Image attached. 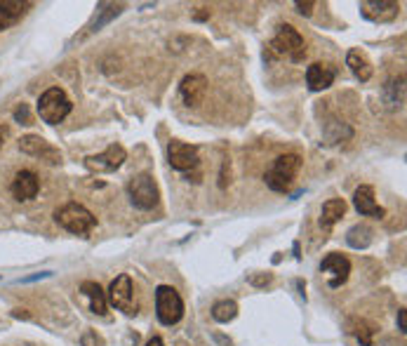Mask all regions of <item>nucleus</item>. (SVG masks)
Instances as JSON below:
<instances>
[{
    "instance_id": "ddd939ff",
    "label": "nucleus",
    "mask_w": 407,
    "mask_h": 346,
    "mask_svg": "<svg viewBox=\"0 0 407 346\" xmlns=\"http://www.w3.org/2000/svg\"><path fill=\"white\" fill-rule=\"evenodd\" d=\"M337 78V66L328 62H316L306 69V85L311 92H323L335 83Z\"/></svg>"
},
{
    "instance_id": "6ab92c4d",
    "label": "nucleus",
    "mask_w": 407,
    "mask_h": 346,
    "mask_svg": "<svg viewBox=\"0 0 407 346\" xmlns=\"http://www.w3.org/2000/svg\"><path fill=\"white\" fill-rule=\"evenodd\" d=\"M346 66H349L351 73H354L361 83H368V80L372 78V64L361 50H351L349 54H346Z\"/></svg>"
},
{
    "instance_id": "473e14b6",
    "label": "nucleus",
    "mask_w": 407,
    "mask_h": 346,
    "mask_svg": "<svg viewBox=\"0 0 407 346\" xmlns=\"http://www.w3.org/2000/svg\"><path fill=\"white\" fill-rule=\"evenodd\" d=\"M146 346H165V344H162V339H160V337H151V339H148V342H146Z\"/></svg>"
},
{
    "instance_id": "f3484780",
    "label": "nucleus",
    "mask_w": 407,
    "mask_h": 346,
    "mask_svg": "<svg viewBox=\"0 0 407 346\" xmlns=\"http://www.w3.org/2000/svg\"><path fill=\"white\" fill-rule=\"evenodd\" d=\"M29 3H19V0H0V33L15 26L19 19L26 15Z\"/></svg>"
},
{
    "instance_id": "1a4fd4ad",
    "label": "nucleus",
    "mask_w": 407,
    "mask_h": 346,
    "mask_svg": "<svg viewBox=\"0 0 407 346\" xmlns=\"http://www.w3.org/2000/svg\"><path fill=\"white\" fill-rule=\"evenodd\" d=\"M127 151L120 144H111L106 151H101L97 155H87L85 167L92 169V172H115L120 165L125 162Z\"/></svg>"
},
{
    "instance_id": "aec40b11",
    "label": "nucleus",
    "mask_w": 407,
    "mask_h": 346,
    "mask_svg": "<svg viewBox=\"0 0 407 346\" xmlns=\"http://www.w3.org/2000/svg\"><path fill=\"white\" fill-rule=\"evenodd\" d=\"M346 214V200L344 198H330L328 203H323L321 210V226L325 231H330L335 224Z\"/></svg>"
},
{
    "instance_id": "2eb2a0df",
    "label": "nucleus",
    "mask_w": 407,
    "mask_h": 346,
    "mask_svg": "<svg viewBox=\"0 0 407 346\" xmlns=\"http://www.w3.org/2000/svg\"><path fill=\"white\" fill-rule=\"evenodd\" d=\"M10 191L17 200H22V203L33 200L40 191V181L36 177V172H31V169H22V172H17Z\"/></svg>"
},
{
    "instance_id": "20e7f679",
    "label": "nucleus",
    "mask_w": 407,
    "mask_h": 346,
    "mask_svg": "<svg viewBox=\"0 0 407 346\" xmlns=\"http://www.w3.org/2000/svg\"><path fill=\"white\" fill-rule=\"evenodd\" d=\"M71 108H73L71 99L66 97L62 87H50L38 99V115L47 125H59L71 113Z\"/></svg>"
},
{
    "instance_id": "bb28decb",
    "label": "nucleus",
    "mask_w": 407,
    "mask_h": 346,
    "mask_svg": "<svg viewBox=\"0 0 407 346\" xmlns=\"http://www.w3.org/2000/svg\"><path fill=\"white\" fill-rule=\"evenodd\" d=\"M15 120H17V123H22V125H31V111H29V106H26V104L17 106V108H15Z\"/></svg>"
},
{
    "instance_id": "9b49d317",
    "label": "nucleus",
    "mask_w": 407,
    "mask_h": 346,
    "mask_svg": "<svg viewBox=\"0 0 407 346\" xmlns=\"http://www.w3.org/2000/svg\"><path fill=\"white\" fill-rule=\"evenodd\" d=\"M321 271L323 274H328V285L332 290L342 288V285L349 281V274H351V262L346 260L344 255L339 252H332L323 260L321 264Z\"/></svg>"
},
{
    "instance_id": "39448f33",
    "label": "nucleus",
    "mask_w": 407,
    "mask_h": 346,
    "mask_svg": "<svg viewBox=\"0 0 407 346\" xmlns=\"http://www.w3.org/2000/svg\"><path fill=\"white\" fill-rule=\"evenodd\" d=\"M155 316L162 325H177L184 316V300L169 285L155 288Z\"/></svg>"
},
{
    "instance_id": "f257e3e1",
    "label": "nucleus",
    "mask_w": 407,
    "mask_h": 346,
    "mask_svg": "<svg viewBox=\"0 0 407 346\" xmlns=\"http://www.w3.org/2000/svg\"><path fill=\"white\" fill-rule=\"evenodd\" d=\"M266 57L269 59L285 57V59H290V62H302V59L306 57V43H304V36L290 24L278 26L276 36L271 38V43L266 45Z\"/></svg>"
},
{
    "instance_id": "7ed1b4c3",
    "label": "nucleus",
    "mask_w": 407,
    "mask_h": 346,
    "mask_svg": "<svg viewBox=\"0 0 407 346\" xmlns=\"http://www.w3.org/2000/svg\"><path fill=\"white\" fill-rule=\"evenodd\" d=\"M54 222L59 224L62 229H66L69 233L76 236H85L97 226V217H94L90 210L78 205V203H66L54 212Z\"/></svg>"
},
{
    "instance_id": "0eeeda50",
    "label": "nucleus",
    "mask_w": 407,
    "mask_h": 346,
    "mask_svg": "<svg viewBox=\"0 0 407 346\" xmlns=\"http://www.w3.org/2000/svg\"><path fill=\"white\" fill-rule=\"evenodd\" d=\"M108 304L113 309L123 311L125 316H134L137 314V304H134V293H132V278L127 274H120L108 288Z\"/></svg>"
},
{
    "instance_id": "72a5a7b5",
    "label": "nucleus",
    "mask_w": 407,
    "mask_h": 346,
    "mask_svg": "<svg viewBox=\"0 0 407 346\" xmlns=\"http://www.w3.org/2000/svg\"><path fill=\"white\" fill-rule=\"evenodd\" d=\"M12 316H15V318H29L26 309H15V311H12Z\"/></svg>"
},
{
    "instance_id": "cd10ccee",
    "label": "nucleus",
    "mask_w": 407,
    "mask_h": 346,
    "mask_svg": "<svg viewBox=\"0 0 407 346\" xmlns=\"http://www.w3.org/2000/svg\"><path fill=\"white\" fill-rule=\"evenodd\" d=\"M295 8H297V12H299V15H304V17H311L314 15V8H316V3H302V0H297L295 3Z\"/></svg>"
},
{
    "instance_id": "c85d7f7f",
    "label": "nucleus",
    "mask_w": 407,
    "mask_h": 346,
    "mask_svg": "<svg viewBox=\"0 0 407 346\" xmlns=\"http://www.w3.org/2000/svg\"><path fill=\"white\" fill-rule=\"evenodd\" d=\"M271 281H273V276H271V274H264V276H252V278H250V283H252V285H257V288H261V285H269Z\"/></svg>"
},
{
    "instance_id": "7c9ffc66",
    "label": "nucleus",
    "mask_w": 407,
    "mask_h": 346,
    "mask_svg": "<svg viewBox=\"0 0 407 346\" xmlns=\"http://www.w3.org/2000/svg\"><path fill=\"white\" fill-rule=\"evenodd\" d=\"M398 330L403 332V335L407 332V314H405V309L398 311Z\"/></svg>"
},
{
    "instance_id": "f03ea898",
    "label": "nucleus",
    "mask_w": 407,
    "mask_h": 346,
    "mask_svg": "<svg viewBox=\"0 0 407 346\" xmlns=\"http://www.w3.org/2000/svg\"><path fill=\"white\" fill-rule=\"evenodd\" d=\"M302 169V158L297 153H283L271 162V167L264 174V181L271 191L276 193H288L295 184L297 172Z\"/></svg>"
},
{
    "instance_id": "6e6552de",
    "label": "nucleus",
    "mask_w": 407,
    "mask_h": 346,
    "mask_svg": "<svg viewBox=\"0 0 407 346\" xmlns=\"http://www.w3.org/2000/svg\"><path fill=\"white\" fill-rule=\"evenodd\" d=\"M167 160L177 172H191V169L198 167V146L186 144V141L172 139L167 144Z\"/></svg>"
},
{
    "instance_id": "423d86ee",
    "label": "nucleus",
    "mask_w": 407,
    "mask_h": 346,
    "mask_svg": "<svg viewBox=\"0 0 407 346\" xmlns=\"http://www.w3.org/2000/svg\"><path fill=\"white\" fill-rule=\"evenodd\" d=\"M127 196H130V203L137 210H153L155 205L160 203V191H158V184L151 174H137L134 179H130L127 184Z\"/></svg>"
},
{
    "instance_id": "b1692460",
    "label": "nucleus",
    "mask_w": 407,
    "mask_h": 346,
    "mask_svg": "<svg viewBox=\"0 0 407 346\" xmlns=\"http://www.w3.org/2000/svg\"><path fill=\"white\" fill-rule=\"evenodd\" d=\"M349 332L358 337V342L363 346H372V335H375V325H370L368 321H351L349 323Z\"/></svg>"
},
{
    "instance_id": "2f4dec72",
    "label": "nucleus",
    "mask_w": 407,
    "mask_h": 346,
    "mask_svg": "<svg viewBox=\"0 0 407 346\" xmlns=\"http://www.w3.org/2000/svg\"><path fill=\"white\" fill-rule=\"evenodd\" d=\"M8 127H5V125H0V146H3L5 144V139H8Z\"/></svg>"
},
{
    "instance_id": "a211bd4d",
    "label": "nucleus",
    "mask_w": 407,
    "mask_h": 346,
    "mask_svg": "<svg viewBox=\"0 0 407 346\" xmlns=\"http://www.w3.org/2000/svg\"><path fill=\"white\" fill-rule=\"evenodd\" d=\"M80 293H83L87 300H90V307H92V314L97 316H106V309H108V300H106V293L101 290L99 283L94 281H85L80 285Z\"/></svg>"
},
{
    "instance_id": "c756f323",
    "label": "nucleus",
    "mask_w": 407,
    "mask_h": 346,
    "mask_svg": "<svg viewBox=\"0 0 407 346\" xmlns=\"http://www.w3.org/2000/svg\"><path fill=\"white\" fill-rule=\"evenodd\" d=\"M52 276V271H40V274H33L29 278H22L19 283H33V281H43V278H50Z\"/></svg>"
},
{
    "instance_id": "a878e982",
    "label": "nucleus",
    "mask_w": 407,
    "mask_h": 346,
    "mask_svg": "<svg viewBox=\"0 0 407 346\" xmlns=\"http://www.w3.org/2000/svg\"><path fill=\"white\" fill-rule=\"evenodd\" d=\"M80 344L83 346H104V339H101L94 330H87V332H83V337H80Z\"/></svg>"
},
{
    "instance_id": "4be33fe9",
    "label": "nucleus",
    "mask_w": 407,
    "mask_h": 346,
    "mask_svg": "<svg viewBox=\"0 0 407 346\" xmlns=\"http://www.w3.org/2000/svg\"><path fill=\"white\" fill-rule=\"evenodd\" d=\"M346 243H349L354 250H365V248H370V243H372V229L368 226H354V229H349V233H346Z\"/></svg>"
},
{
    "instance_id": "412c9836",
    "label": "nucleus",
    "mask_w": 407,
    "mask_h": 346,
    "mask_svg": "<svg viewBox=\"0 0 407 346\" xmlns=\"http://www.w3.org/2000/svg\"><path fill=\"white\" fill-rule=\"evenodd\" d=\"M384 101L391 111H396L405 104V78H391L389 83L384 85Z\"/></svg>"
},
{
    "instance_id": "5701e85b",
    "label": "nucleus",
    "mask_w": 407,
    "mask_h": 346,
    "mask_svg": "<svg viewBox=\"0 0 407 346\" xmlns=\"http://www.w3.org/2000/svg\"><path fill=\"white\" fill-rule=\"evenodd\" d=\"M238 316V304L233 300H221L212 307V318L217 323H231Z\"/></svg>"
},
{
    "instance_id": "4468645a",
    "label": "nucleus",
    "mask_w": 407,
    "mask_h": 346,
    "mask_svg": "<svg viewBox=\"0 0 407 346\" xmlns=\"http://www.w3.org/2000/svg\"><path fill=\"white\" fill-rule=\"evenodd\" d=\"M354 205H356V210L363 217H375V219H384V217H386V210L375 200V188L368 186V184H363V186L356 188Z\"/></svg>"
},
{
    "instance_id": "9d476101",
    "label": "nucleus",
    "mask_w": 407,
    "mask_h": 346,
    "mask_svg": "<svg viewBox=\"0 0 407 346\" xmlns=\"http://www.w3.org/2000/svg\"><path fill=\"white\" fill-rule=\"evenodd\" d=\"M19 148H22L24 153L33 155V158L45 160L47 165H59V162H62V153H59L50 141L38 137V134H26V137H22L19 139Z\"/></svg>"
},
{
    "instance_id": "f8f14e48",
    "label": "nucleus",
    "mask_w": 407,
    "mask_h": 346,
    "mask_svg": "<svg viewBox=\"0 0 407 346\" xmlns=\"http://www.w3.org/2000/svg\"><path fill=\"white\" fill-rule=\"evenodd\" d=\"M361 12L365 19L377 24H386L393 22L400 12V5L393 3V0H363L361 3Z\"/></svg>"
},
{
    "instance_id": "393cba45",
    "label": "nucleus",
    "mask_w": 407,
    "mask_h": 346,
    "mask_svg": "<svg viewBox=\"0 0 407 346\" xmlns=\"http://www.w3.org/2000/svg\"><path fill=\"white\" fill-rule=\"evenodd\" d=\"M120 12H123V5H106V3H101L99 5V19H94V22H92V31H99L101 26L111 22L113 17H118Z\"/></svg>"
},
{
    "instance_id": "dca6fc26",
    "label": "nucleus",
    "mask_w": 407,
    "mask_h": 346,
    "mask_svg": "<svg viewBox=\"0 0 407 346\" xmlns=\"http://www.w3.org/2000/svg\"><path fill=\"white\" fill-rule=\"evenodd\" d=\"M205 92H207V78L200 76V73H191L181 80L179 85V94L181 99L186 101V106H198L202 99H205Z\"/></svg>"
}]
</instances>
